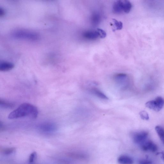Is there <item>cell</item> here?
<instances>
[{
	"label": "cell",
	"instance_id": "9c48e42d",
	"mask_svg": "<svg viewBox=\"0 0 164 164\" xmlns=\"http://www.w3.org/2000/svg\"><path fill=\"white\" fill-rule=\"evenodd\" d=\"M39 127L43 131H52L55 130L56 126L51 122H45L39 125Z\"/></svg>",
	"mask_w": 164,
	"mask_h": 164
},
{
	"label": "cell",
	"instance_id": "2e32d148",
	"mask_svg": "<svg viewBox=\"0 0 164 164\" xmlns=\"http://www.w3.org/2000/svg\"><path fill=\"white\" fill-rule=\"evenodd\" d=\"M0 105L2 107L5 109L11 108L14 106L12 103L2 99L0 100Z\"/></svg>",
	"mask_w": 164,
	"mask_h": 164
},
{
	"label": "cell",
	"instance_id": "7c38bea8",
	"mask_svg": "<svg viewBox=\"0 0 164 164\" xmlns=\"http://www.w3.org/2000/svg\"><path fill=\"white\" fill-rule=\"evenodd\" d=\"M118 162L120 164H133L132 159L128 156L122 155L119 157L118 159Z\"/></svg>",
	"mask_w": 164,
	"mask_h": 164
},
{
	"label": "cell",
	"instance_id": "6da1fadb",
	"mask_svg": "<svg viewBox=\"0 0 164 164\" xmlns=\"http://www.w3.org/2000/svg\"><path fill=\"white\" fill-rule=\"evenodd\" d=\"M38 110L36 107L28 103H23L9 114L10 119L29 117L35 119L38 116Z\"/></svg>",
	"mask_w": 164,
	"mask_h": 164
},
{
	"label": "cell",
	"instance_id": "7402d4cb",
	"mask_svg": "<svg viewBox=\"0 0 164 164\" xmlns=\"http://www.w3.org/2000/svg\"><path fill=\"white\" fill-rule=\"evenodd\" d=\"M5 14V11L4 10L1 8H0V17H2Z\"/></svg>",
	"mask_w": 164,
	"mask_h": 164
},
{
	"label": "cell",
	"instance_id": "8992f818",
	"mask_svg": "<svg viewBox=\"0 0 164 164\" xmlns=\"http://www.w3.org/2000/svg\"><path fill=\"white\" fill-rule=\"evenodd\" d=\"M148 133L144 131L134 133L132 135V138L134 142L140 145L147 140Z\"/></svg>",
	"mask_w": 164,
	"mask_h": 164
},
{
	"label": "cell",
	"instance_id": "277c9868",
	"mask_svg": "<svg viewBox=\"0 0 164 164\" xmlns=\"http://www.w3.org/2000/svg\"><path fill=\"white\" fill-rule=\"evenodd\" d=\"M146 107L156 112L160 111L164 106V99L158 97L155 100L149 101L146 104Z\"/></svg>",
	"mask_w": 164,
	"mask_h": 164
},
{
	"label": "cell",
	"instance_id": "5b68a950",
	"mask_svg": "<svg viewBox=\"0 0 164 164\" xmlns=\"http://www.w3.org/2000/svg\"><path fill=\"white\" fill-rule=\"evenodd\" d=\"M113 79L117 85L121 88L125 89L128 87L129 80L127 74L124 73L116 74L114 76Z\"/></svg>",
	"mask_w": 164,
	"mask_h": 164
},
{
	"label": "cell",
	"instance_id": "ac0fdd59",
	"mask_svg": "<svg viewBox=\"0 0 164 164\" xmlns=\"http://www.w3.org/2000/svg\"><path fill=\"white\" fill-rule=\"evenodd\" d=\"M98 30L100 34V38L104 39L107 36V33L106 32L103 30V29H97Z\"/></svg>",
	"mask_w": 164,
	"mask_h": 164
},
{
	"label": "cell",
	"instance_id": "7a4b0ae2",
	"mask_svg": "<svg viewBox=\"0 0 164 164\" xmlns=\"http://www.w3.org/2000/svg\"><path fill=\"white\" fill-rule=\"evenodd\" d=\"M132 4L128 0H118L114 2L113 6V12L117 14H128L131 11Z\"/></svg>",
	"mask_w": 164,
	"mask_h": 164
},
{
	"label": "cell",
	"instance_id": "52a82bcc",
	"mask_svg": "<svg viewBox=\"0 0 164 164\" xmlns=\"http://www.w3.org/2000/svg\"><path fill=\"white\" fill-rule=\"evenodd\" d=\"M140 146L142 150L144 151L155 152L157 150V147L156 144L148 139Z\"/></svg>",
	"mask_w": 164,
	"mask_h": 164
},
{
	"label": "cell",
	"instance_id": "3957f363",
	"mask_svg": "<svg viewBox=\"0 0 164 164\" xmlns=\"http://www.w3.org/2000/svg\"><path fill=\"white\" fill-rule=\"evenodd\" d=\"M13 36L16 38L31 41H37L39 38L38 34L25 30H18L15 31L13 33Z\"/></svg>",
	"mask_w": 164,
	"mask_h": 164
},
{
	"label": "cell",
	"instance_id": "4fadbf2b",
	"mask_svg": "<svg viewBox=\"0 0 164 164\" xmlns=\"http://www.w3.org/2000/svg\"><path fill=\"white\" fill-rule=\"evenodd\" d=\"M101 17L100 14L97 13H94L92 15L91 17V22L92 26H97L100 23Z\"/></svg>",
	"mask_w": 164,
	"mask_h": 164
},
{
	"label": "cell",
	"instance_id": "44dd1931",
	"mask_svg": "<svg viewBox=\"0 0 164 164\" xmlns=\"http://www.w3.org/2000/svg\"><path fill=\"white\" fill-rule=\"evenodd\" d=\"M139 164H153L152 162L150 160L144 159L141 160L139 162Z\"/></svg>",
	"mask_w": 164,
	"mask_h": 164
},
{
	"label": "cell",
	"instance_id": "8fae6325",
	"mask_svg": "<svg viewBox=\"0 0 164 164\" xmlns=\"http://www.w3.org/2000/svg\"><path fill=\"white\" fill-rule=\"evenodd\" d=\"M14 67V64L8 62H3L0 64V71L6 72L11 70Z\"/></svg>",
	"mask_w": 164,
	"mask_h": 164
},
{
	"label": "cell",
	"instance_id": "ffe728a7",
	"mask_svg": "<svg viewBox=\"0 0 164 164\" xmlns=\"http://www.w3.org/2000/svg\"><path fill=\"white\" fill-rule=\"evenodd\" d=\"M14 150L13 148H9L5 149L3 151V152L5 154H9L12 153Z\"/></svg>",
	"mask_w": 164,
	"mask_h": 164
},
{
	"label": "cell",
	"instance_id": "9a60e30c",
	"mask_svg": "<svg viewBox=\"0 0 164 164\" xmlns=\"http://www.w3.org/2000/svg\"><path fill=\"white\" fill-rule=\"evenodd\" d=\"M155 130L161 141L164 144V129L161 126H157L155 127Z\"/></svg>",
	"mask_w": 164,
	"mask_h": 164
},
{
	"label": "cell",
	"instance_id": "e0dca14e",
	"mask_svg": "<svg viewBox=\"0 0 164 164\" xmlns=\"http://www.w3.org/2000/svg\"><path fill=\"white\" fill-rule=\"evenodd\" d=\"M141 118L143 120H148L149 119V116L147 113L145 111H141L140 113Z\"/></svg>",
	"mask_w": 164,
	"mask_h": 164
},
{
	"label": "cell",
	"instance_id": "603a6c76",
	"mask_svg": "<svg viewBox=\"0 0 164 164\" xmlns=\"http://www.w3.org/2000/svg\"><path fill=\"white\" fill-rule=\"evenodd\" d=\"M161 155H162V157L163 159V160L164 161V152H163L161 153Z\"/></svg>",
	"mask_w": 164,
	"mask_h": 164
},
{
	"label": "cell",
	"instance_id": "ba28073f",
	"mask_svg": "<svg viewBox=\"0 0 164 164\" xmlns=\"http://www.w3.org/2000/svg\"><path fill=\"white\" fill-rule=\"evenodd\" d=\"M82 36L84 39L89 41H95L98 38H100V34L97 29L95 30L88 31L84 32Z\"/></svg>",
	"mask_w": 164,
	"mask_h": 164
},
{
	"label": "cell",
	"instance_id": "d6986e66",
	"mask_svg": "<svg viewBox=\"0 0 164 164\" xmlns=\"http://www.w3.org/2000/svg\"><path fill=\"white\" fill-rule=\"evenodd\" d=\"M36 152H34L32 153L29 156V162L30 163L33 162L35 160V159L36 158Z\"/></svg>",
	"mask_w": 164,
	"mask_h": 164
},
{
	"label": "cell",
	"instance_id": "5bb4252c",
	"mask_svg": "<svg viewBox=\"0 0 164 164\" xmlns=\"http://www.w3.org/2000/svg\"><path fill=\"white\" fill-rule=\"evenodd\" d=\"M113 23H111V26L113 27V31L120 30L123 28V23L121 21H119L115 19H112Z\"/></svg>",
	"mask_w": 164,
	"mask_h": 164
},
{
	"label": "cell",
	"instance_id": "30bf717a",
	"mask_svg": "<svg viewBox=\"0 0 164 164\" xmlns=\"http://www.w3.org/2000/svg\"><path fill=\"white\" fill-rule=\"evenodd\" d=\"M89 91L94 95L98 98L103 99H105V100L108 99V97L105 94L96 88L93 87L89 89Z\"/></svg>",
	"mask_w": 164,
	"mask_h": 164
}]
</instances>
